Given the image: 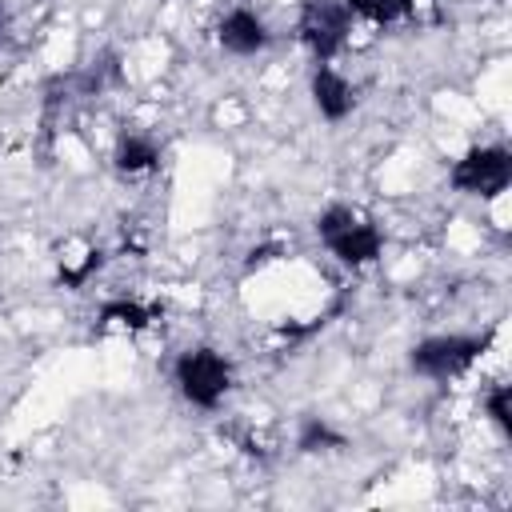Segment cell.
I'll list each match as a JSON object with an SVG mask.
<instances>
[{"instance_id": "obj_1", "label": "cell", "mask_w": 512, "mask_h": 512, "mask_svg": "<svg viewBox=\"0 0 512 512\" xmlns=\"http://www.w3.org/2000/svg\"><path fill=\"white\" fill-rule=\"evenodd\" d=\"M316 232L328 244V252L348 268H364L384 252V232L372 220H364L360 212H352L348 204L324 208L316 220Z\"/></svg>"}, {"instance_id": "obj_2", "label": "cell", "mask_w": 512, "mask_h": 512, "mask_svg": "<svg viewBox=\"0 0 512 512\" xmlns=\"http://www.w3.org/2000/svg\"><path fill=\"white\" fill-rule=\"evenodd\" d=\"M172 376H176L180 396L188 404H196V408H216L228 396V388H232V364L216 348H188V352H180Z\"/></svg>"}, {"instance_id": "obj_3", "label": "cell", "mask_w": 512, "mask_h": 512, "mask_svg": "<svg viewBox=\"0 0 512 512\" xmlns=\"http://www.w3.org/2000/svg\"><path fill=\"white\" fill-rule=\"evenodd\" d=\"M296 32H300L304 48L316 56V64H332L344 52V44H348L352 8L344 0H304Z\"/></svg>"}, {"instance_id": "obj_4", "label": "cell", "mask_w": 512, "mask_h": 512, "mask_svg": "<svg viewBox=\"0 0 512 512\" xmlns=\"http://www.w3.org/2000/svg\"><path fill=\"white\" fill-rule=\"evenodd\" d=\"M488 340H492L488 332H480V336H464V332L428 336V340H420L412 348V372H420L428 380H456L480 360Z\"/></svg>"}, {"instance_id": "obj_5", "label": "cell", "mask_w": 512, "mask_h": 512, "mask_svg": "<svg viewBox=\"0 0 512 512\" xmlns=\"http://www.w3.org/2000/svg\"><path fill=\"white\" fill-rule=\"evenodd\" d=\"M452 188L464 192V196H480V200H492L508 188L512 180V152L500 148V144H484V148H468L452 172H448Z\"/></svg>"}, {"instance_id": "obj_6", "label": "cell", "mask_w": 512, "mask_h": 512, "mask_svg": "<svg viewBox=\"0 0 512 512\" xmlns=\"http://www.w3.org/2000/svg\"><path fill=\"white\" fill-rule=\"evenodd\" d=\"M216 40H220V48L224 52H232V56H256V52H264L268 48V24L252 12V8H232V12H224V20L216 24Z\"/></svg>"}, {"instance_id": "obj_7", "label": "cell", "mask_w": 512, "mask_h": 512, "mask_svg": "<svg viewBox=\"0 0 512 512\" xmlns=\"http://www.w3.org/2000/svg\"><path fill=\"white\" fill-rule=\"evenodd\" d=\"M312 104L324 120H344L356 108V88L332 68V64H316L312 72Z\"/></svg>"}, {"instance_id": "obj_8", "label": "cell", "mask_w": 512, "mask_h": 512, "mask_svg": "<svg viewBox=\"0 0 512 512\" xmlns=\"http://www.w3.org/2000/svg\"><path fill=\"white\" fill-rule=\"evenodd\" d=\"M112 160H116V168H120V172L140 176V172H148V168H156V164H160V148H156V140H152V136L124 132V136L116 140Z\"/></svg>"}, {"instance_id": "obj_9", "label": "cell", "mask_w": 512, "mask_h": 512, "mask_svg": "<svg viewBox=\"0 0 512 512\" xmlns=\"http://www.w3.org/2000/svg\"><path fill=\"white\" fill-rule=\"evenodd\" d=\"M296 444H300V452H328V448H344V436H340V432H336L328 420L308 416V420L300 424Z\"/></svg>"}, {"instance_id": "obj_10", "label": "cell", "mask_w": 512, "mask_h": 512, "mask_svg": "<svg viewBox=\"0 0 512 512\" xmlns=\"http://www.w3.org/2000/svg\"><path fill=\"white\" fill-rule=\"evenodd\" d=\"M344 4L352 8V16H364L372 24H392V20L408 16L416 0H344Z\"/></svg>"}, {"instance_id": "obj_11", "label": "cell", "mask_w": 512, "mask_h": 512, "mask_svg": "<svg viewBox=\"0 0 512 512\" xmlns=\"http://www.w3.org/2000/svg\"><path fill=\"white\" fill-rule=\"evenodd\" d=\"M100 320L104 324H120V328H144L152 320V312L144 304H136V300H108L100 308Z\"/></svg>"}, {"instance_id": "obj_12", "label": "cell", "mask_w": 512, "mask_h": 512, "mask_svg": "<svg viewBox=\"0 0 512 512\" xmlns=\"http://www.w3.org/2000/svg\"><path fill=\"white\" fill-rule=\"evenodd\" d=\"M484 412H488L492 424L508 436V432H512V388H508V384L488 388V396H484Z\"/></svg>"}]
</instances>
